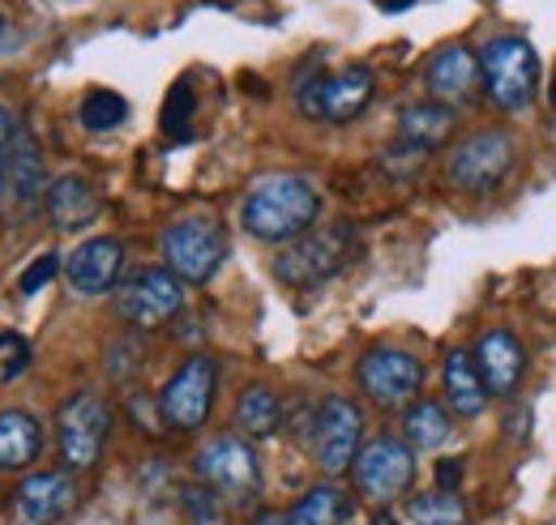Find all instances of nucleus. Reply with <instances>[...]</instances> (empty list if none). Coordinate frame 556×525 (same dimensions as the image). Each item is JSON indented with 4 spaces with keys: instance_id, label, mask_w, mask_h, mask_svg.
Listing matches in <instances>:
<instances>
[{
    "instance_id": "obj_20",
    "label": "nucleus",
    "mask_w": 556,
    "mask_h": 525,
    "mask_svg": "<svg viewBox=\"0 0 556 525\" xmlns=\"http://www.w3.org/2000/svg\"><path fill=\"white\" fill-rule=\"evenodd\" d=\"M48 218L56 231H81L99 218V197L81 176H61L56 184H48Z\"/></svg>"
},
{
    "instance_id": "obj_16",
    "label": "nucleus",
    "mask_w": 556,
    "mask_h": 525,
    "mask_svg": "<svg viewBox=\"0 0 556 525\" xmlns=\"http://www.w3.org/2000/svg\"><path fill=\"white\" fill-rule=\"evenodd\" d=\"M0 184H9V197L17 201L22 209H35L39 201L48 197V163H43V150H39L35 132L26 129V125L13 129Z\"/></svg>"
},
{
    "instance_id": "obj_26",
    "label": "nucleus",
    "mask_w": 556,
    "mask_h": 525,
    "mask_svg": "<svg viewBox=\"0 0 556 525\" xmlns=\"http://www.w3.org/2000/svg\"><path fill=\"white\" fill-rule=\"evenodd\" d=\"M412 525H467V504L454 491H428L407 504Z\"/></svg>"
},
{
    "instance_id": "obj_3",
    "label": "nucleus",
    "mask_w": 556,
    "mask_h": 525,
    "mask_svg": "<svg viewBox=\"0 0 556 525\" xmlns=\"http://www.w3.org/2000/svg\"><path fill=\"white\" fill-rule=\"evenodd\" d=\"M518 167V137L505 129H484L471 132L454 145V154L445 158V176L458 193H471V197H484L496 193Z\"/></svg>"
},
{
    "instance_id": "obj_9",
    "label": "nucleus",
    "mask_w": 556,
    "mask_h": 525,
    "mask_svg": "<svg viewBox=\"0 0 556 525\" xmlns=\"http://www.w3.org/2000/svg\"><path fill=\"white\" fill-rule=\"evenodd\" d=\"M351 470H355V491L368 504H390V500L407 496L416 483V449L394 436H377L359 449Z\"/></svg>"
},
{
    "instance_id": "obj_13",
    "label": "nucleus",
    "mask_w": 556,
    "mask_h": 525,
    "mask_svg": "<svg viewBox=\"0 0 556 525\" xmlns=\"http://www.w3.org/2000/svg\"><path fill=\"white\" fill-rule=\"evenodd\" d=\"M364 449V414L351 397L334 394L317 406L313 419V458L326 474H343Z\"/></svg>"
},
{
    "instance_id": "obj_37",
    "label": "nucleus",
    "mask_w": 556,
    "mask_h": 525,
    "mask_svg": "<svg viewBox=\"0 0 556 525\" xmlns=\"http://www.w3.org/2000/svg\"><path fill=\"white\" fill-rule=\"evenodd\" d=\"M377 4H381L386 13H403V9H412L416 0H377Z\"/></svg>"
},
{
    "instance_id": "obj_19",
    "label": "nucleus",
    "mask_w": 556,
    "mask_h": 525,
    "mask_svg": "<svg viewBox=\"0 0 556 525\" xmlns=\"http://www.w3.org/2000/svg\"><path fill=\"white\" fill-rule=\"evenodd\" d=\"M441 385H445V401L458 419H480L488 406L484 376L476 368V359L467 350H450L445 355V368H441Z\"/></svg>"
},
{
    "instance_id": "obj_17",
    "label": "nucleus",
    "mask_w": 556,
    "mask_h": 525,
    "mask_svg": "<svg viewBox=\"0 0 556 525\" xmlns=\"http://www.w3.org/2000/svg\"><path fill=\"white\" fill-rule=\"evenodd\" d=\"M77 504V483L65 470H39L17 487V513L26 525L65 522Z\"/></svg>"
},
{
    "instance_id": "obj_4",
    "label": "nucleus",
    "mask_w": 556,
    "mask_h": 525,
    "mask_svg": "<svg viewBox=\"0 0 556 525\" xmlns=\"http://www.w3.org/2000/svg\"><path fill=\"white\" fill-rule=\"evenodd\" d=\"M480 77H484L488 99L501 112H522L540 94V56L527 39L501 35L480 52Z\"/></svg>"
},
{
    "instance_id": "obj_30",
    "label": "nucleus",
    "mask_w": 556,
    "mask_h": 525,
    "mask_svg": "<svg viewBox=\"0 0 556 525\" xmlns=\"http://www.w3.org/2000/svg\"><path fill=\"white\" fill-rule=\"evenodd\" d=\"M428 154H432V150H419V145H407V141H394V145L381 154V167H386L390 176H403V180H412L419 167L428 163Z\"/></svg>"
},
{
    "instance_id": "obj_36",
    "label": "nucleus",
    "mask_w": 556,
    "mask_h": 525,
    "mask_svg": "<svg viewBox=\"0 0 556 525\" xmlns=\"http://www.w3.org/2000/svg\"><path fill=\"white\" fill-rule=\"evenodd\" d=\"M249 525H287V513H257Z\"/></svg>"
},
{
    "instance_id": "obj_15",
    "label": "nucleus",
    "mask_w": 556,
    "mask_h": 525,
    "mask_svg": "<svg viewBox=\"0 0 556 525\" xmlns=\"http://www.w3.org/2000/svg\"><path fill=\"white\" fill-rule=\"evenodd\" d=\"M476 368L484 376L488 397H514L522 376H527V346L518 342V333L509 329H488L476 342Z\"/></svg>"
},
{
    "instance_id": "obj_38",
    "label": "nucleus",
    "mask_w": 556,
    "mask_h": 525,
    "mask_svg": "<svg viewBox=\"0 0 556 525\" xmlns=\"http://www.w3.org/2000/svg\"><path fill=\"white\" fill-rule=\"evenodd\" d=\"M372 525H399V522H394L390 513H377V517H372Z\"/></svg>"
},
{
    "instance_id": "obj_18",
    "label": "nucleus",
    "mask_w": 556,
    "mask_h": 525,
    "mask_svg": "<svg viewBox=\"0 0 556 525\" xmlns=\"http://www.w3.org/2000/svg\"><path fill=\"white\" fill-rule=\"evenodd\" d=\"M476 86H480V56L471 48L450 43L428 61V94H432V103L454 107V103L471 99Z\"/></svg>"
},
{
    "instance_id": "obj_40",
    "label": "nucleus",
    "mask_w": 556,
    "mask_h": 525,
    "mask_svg": "<svg viewBox=\"0 0 556 525\" xmlns=\"http://www.w3.org/2000/svg\"><path fill=\"white\" fill-rule=\"evenodd\" d=\"M0 30H4V22H0Z\"/></svg>"
},
{
    "instance_id": "obj_8",
    "label": "nucleus",
    "mask_w": 556,
    "mask_h": 525,
    "mask_svg": "<svg viewBox=\"0 0 556 525\" xmlns=\"http://www.w3.org/2000/svg\"><path fill=\"white\" fill-rule=\"evenodd\" d=\"M355 381H359V389L368 394L372 406L407 410L412 401H419V389H424V363L412 350L372 346V350H364V359L355 368Z\"/></svg>"
},
{
    "instance_id": "obj_1",
    "label": "nucleus",
    "mask_w": 556,
    "mask_h": 525,
    "mask_svg": "<svg viewBox=\"0 0 556 525\" xmlns=\"http://www.w3.org/2000/svg\"><path fill=\"white\" fill-rule=\"evenodd\" d=\"M321 214V193L304 176H266L249 189L240 205V222L262 244H291L304 231H313Z\"/></svg>"
},
{
    "instance_id": "obj_5",
    "label": "nucleus",
    "mask_w": 556,
    "mask_h": 525,
    "mask_svg": "<svg viewBox=\"0 0 556 525\" xmlns=\"http://www.w3.org/2000/svg\"><path fill=\"white\" fill-rule=\"evenodd\" d=\"M198 478L223 504L249 509L262 500V458L244 436H214L198 453Z\"/></svg>"
},
{
    "instance_id": "obj_39",
    "label": "nucleus",
    "mask_w": 556,
    "mask_h": 525,
    "mask_svg": "<svg viewBox=\"0 0 556 525\" xmlns=\"http://www.w3.org/2000/svg\"><path fill=\"white\" fill-rule=\"evenodd\" d=\"M553 103H556V81H553Z\"/></svg>"
},
{
    "instance_id": "obj_28",
    "label": "nucleus",
    "mask_w": 556,
    "mask_h": 525,
    "mask_svg": "<svg viewBox=\"0 0 556 525\" xmlns=\"http://www.w3.org/2000/svg\"><path fill=\"white\" fill-rule=\"evenodd\" d=\"M193 116H198V94L189 81H176L167 103H163V132L172 141H189L193 137Z\"/></svg>"
},
{
    "instance_id": "obj_7",
    "label": "nucleus",
    "mask_w": 556,
    "mask_h": 525,
    "mask_svg": "<svg viewBox=\"0 0 556 525\" xmlns=\"http://www.w3.org/2000/svg\"><path fill=\"white\" fill-rule=\"evenodd\" d=\"M163 261L180 282H210L227 261V231L206 214L180 218L163 231Z\"/></svg>"
},
{
    "instance_id": "obj_6",
    "label": "nucleus",
    "mask_w": 556,
    "mask_h": 525,
    "mask_svg": "<svg viewBox=\"0 0 556 525\" xmlns=\"http://www.w3.org/2000/svg\"><path fill=\"white\" fill-rule=\"evenodd\" d=\"M377 94V77L364 65L334 68V73H317V77H304L300 90H295V103L308 120H321V125H351Z\"/></svg>"
},
{
    "instance_id": "obj_23",
    "label": "nucleus",
    "mask_w": 556,
    "mask_h": 525,
    "mask_svg": "<svg viewBox=\"0 0 556 525\" xmlns=\"http://www.w3.org/2000/svg\"><path fill=\"white\" fill-rule=\"evenodd\" d=\"M351 513V496L339 483H317L308 487L291 509H287V525H343Z\"/></svg>"
},
{
    "instance_id": "obj_31",
    "label": "nucleus",
    "mask_w": 556,
    "mask_h": 525,
    "mask_svg": "<svg viewBox=\"0 0 556 525\" xmlns=\"http://www.w3.org/2000/svg\"><path fill=\"white\" fill-rule=\"evenodd\" d=\"M30 368V346L22 333H0V381H17Z\"/></svg>"
},
{
    "instance_id": "obj_24",
    "label": "nucleus",
    "mask_w": 556,
    "mask_h": 525,
    "mask_svg": "<svg viewBox=\"0 0 556 525\" xmlns=\"http://www.w3.org/2000/svg\"><path fill=\"white\" fill-rule=\"evenodd\" d=\"M403 436H407V445L412 449H441L450 436H454V423H450V410L441 406V401H432V397H419L407 406V414H403Z\"/></svg>"
},
{
    "instance_id": "obj_32",
    "label": "nucleus",
    "mask_w": 556,
    "mask_h": 525,
    "mask_svg": "<svg viewBox=\"0 0 556 525\" xmlns=\"http://www.w3.org/2000/svg\"><path fill=\"white\" fill-rule=\"evenodd\" d=\"M56 273H61V257H56V253H39L35 261L22 269L17 291H22V295H39V291H43V286H48Z\"/></svg>"
},
{
    "instance_id": "obj_2",
    "label": "nucleus",
    "mask_w": 556,
    "mask_h": 525,
    "mask_svg": "<svg viewBox=\"0 0 556 525\" xmlns=\"http://www.w3.org/2000/svg\"><path fill=\"white\" fill-rule=\"evenodd\" d=\"M355 257H359V235L348 222L304 231L275 257V278L291 291H313V286L339 278Z\"/></svg>"
},
{
    "instance_id": "obj_14",
    "label": "nucleus",
    "mask_w": 556,
    "mask_h": 525,
    "mask_svg": "<svg viewBox=\"0 0 556 525\" xmlns=\"http://www.w3.org/2000/svg\"><path fill=\"white\" fill-rule=\"evenodd\" d=\"M121 269H125V244L112 240V235H94L86 244H77L65 261V278L77 295L94 299V295H108L116 282H121Z\"/></svg>"
},
{
    "instance_id": "obj_34",
    "label": "nucleus",
    "mask_w": 556,
    "mask_h": 525,
    "mask_svg": "<svg viewBox=\"0 0 556 525\" xmlns=\"http://www.w3.org/2000/svg\"><path fill=\"white\" fill-rule=\"evenodd\" d=\"M463 458H445L437 461V491H458V483H463Z\"/></svg>"
},
{
    "instance_id": "obj_21",
    "label": "nucleus",
    "mask_w": 556,
    "mask_h": 525,
    "mask_svg": "<svg viewBox=\"0 0 556 525\" xmlns=\"http://www.w3.org/2000/svg\"><path fill=\"white\" fill-rule=\"evenodd\" d=\"M43 449L39 419L26 410H0V470H26Z\"/></svg>"
},
{
    "instance_id": "obj_11",
    "label": "nucleus",
    "mask_w": 556,
    "mask_h": 525,
    "mask_svg": "<svg viewBox=\"0 0 556 525\" xmlns=\"http://www.w3.org/2000/svg\"><path fill=\"white\" fill-rule=\"evenodd\" d=\"M214 389H218V363L210 355H189L172 381L159 394V414L167 419V427L176 432H198L210 419L214 406Z\"/></svg>"
},
{
    "instance_id": "obj_29",
    "label": "nucleus",
    "mask_w": 556,
    "mask_h": 525,
    "mask_svg": "<svg viewBox=\"0 0 556 525\" xmlns=\"http://www.w3.org/2000/svg\"><path fill=\"white\" fill-rule=\"evenodd\" d=\"M180 513L189 525H227V504L210 487H185L180 491Z\"/></svg>"
},
{
    "instance_id": "obj_35",
    "label": "nucleus",
    "mask_w": 556,
    "mask_h": 525,
    "mask_svg": "<svg viewBox=\"0 0 556 525\" xmlns=\"http://www.w3.org/2000/svg\"><path fill=\"white\" fill-rule=\"evenodd\" d=\"M13 112L9 107H0V180H4V154H9V141H13Z\"/></svg>"
},
{
    "instance_id": "obj_33",
    "label": "nucleus",
    "mask_w": 556,
    "mask_h": 525,
    "mask_svg": "<svg viewBox=\"0 0 556 525\" xmlns=\"http://www.w3.org/2000/svg\"><path fill=\"white\" fill-rule=\"evenodd\" d=\"M141 368V346L134 337H121L112 350H108V376L112 381H129Z\"/></svg>"
},
{
    "instance_id": "obj_25",
    "label": "nucleus",
    "mask_w": 556,
    "mask_h": 525,
    "mask_svg": "<svg viewBox=\"0 0 556 525\" xmlns=\"http://www.w3.org/2000/svg\"><path fill=\"white\" fill-rule=\"evenodd\" d=\"M278 423H282V401L270 385H249L240 401H236V427L240 436L249 440H262V436H275Z\"/></svg>"
},
{
    "instance_id": "obj_27",
    "label": "nucleus",
    "mask_w": 556,
    "mask_h": 525,
    "mask_svg": "<svg viewBox=\"0 0 556 525\" xmlns=\"http://www.w3.org/2000/svg\"><path fill=\"white\" fill-rule=\"evenodd\" d=\"M77 116H81V125L90 132H112L129 120V103L116 90H90L81 99V112Z\"/></svg>"
},
{
    "instance_id": "obj_22",
    "label": "nucleus",
    "mask_w": 556,
    "mask_h": 525,
    "mask_svg": "<svg viewBox=\"0 0 556 525\" xmlns=\"http://www.w3.org/2000/svg\"><path fill=\"white\" fill-rule=\"evenodd\" d=\"M450 132H454V107L432 103V99L403 107V116H399V141L419 145V150H437Z\"/></svg>"
},
{
    "instance_id": "obj_12",
    "label": "nucleus",
    "mask_w": 556,
    "mask_h": 525,
    "mask_svg": "<svg viewBox=\"0 0 556 525\" xmlns=\"http://www.w3.org/2000/svg\"><path fill=\"white\" fill-rule=\"evenodd\" d=\"M185 308V282L172 269H138L116 286V312L134 329L167 325Z\"/></svg>"
},
{
    "instance_id": "obj_10",
    "label": "nucleus",
    "mask_w": 556,
    "mask_h": 525,
    "mask_svg": "<svg viewBox=\"0 0 556 525\" xmlns=\"http://www.w3.org/2000/svg\"><path fill=\"white\" fill-rule=\"evenodd\" d=\"M112 436V410L108 401L90 389L73 394L61 414H56V440H61V458L70 470H90L103 458V445Z\"/></svg>"
},
{
    "instance_id": "obj_41",
    "label": "nucleus",
    "mask_w": 556,
    "mask_h": 525,
    "mask_svg": "<svg viewBox=\"0 0 556 525\" xmlns=\"http://www.w3.org/2000/svg\"><path fill=\"white\" fill-rule=\"evenodd\" d=\"M553 525H556V522H553Z\"/></svg>"
}]
</instances>
